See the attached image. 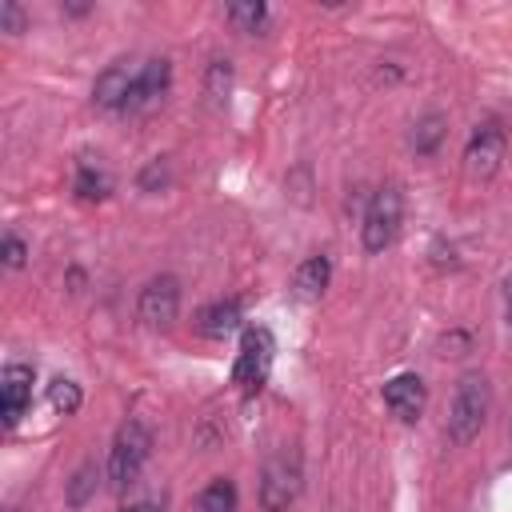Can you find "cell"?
I'll return each instance as SVG.
<instances>
[{"label": "cell", "mask_w": 512, "mask_h": 512, "mask_svg": "<svg viewBox=\"0 0 512 512\" xmlns=\"http://www.w3.org/2000/svg\"><path fill=\"white\" fill-rule=\"evenodd\" d=\"M328 284H332V260H328V256H308V260L292 272V296L304 300V304L320 300V296L328 292Z\"/></svg>", "instance_id": "13"}, {"label": "cell", "mask_w": 512, "mask_h": 512, "mask_svg": "<svg viewBox=\"0 0 512 512\" xmlns=\"http://www.w3.org/2000/svg\"><path fill=\"white\" fill-rule=\"evenodd\" d=\"M272 360H276V340L264 324L256 328H244L240 332V352H236V364H232V384L244 392V396H256L268 376H272Z\"/></svg>", "instance_id": "4"}, {"label": "cell", "mask_w": 512, "mask_h": 512, "mask_svg": "<svg viewBox=\"0 0 512 512\" xmlns=\"http://www.w3.org/2000/svg\"><path fill=\"white\" fill-rule=\"evenodd\" d=\"M48 400H52V408H56L60 416H72V412H80V404H84V392H80V384H76V380H68V376H56V380L48 384Z\"/></svg>", "instance_id": "17"}, {"label": "cell", "mask_w": 512, "mask_h": 512, "mask_svg": "<svg viewBox=\"0 0 512 512\" xmlns=\"http://www.w3.org/2000/svg\"><path fill=\"white\" fill-rule=\"evenodd\" d=\"M32 384H36V368L32 364H4L0 372V416H4V428H16L32 404Z\"/></svg>", "instance_id": "9"}, {"label": "cell", "mask_w": 512, "mask_h": 512, "mask_svg": "<svg viewBox=\"0 0 512 512\" xmlns=\"http://www.w3.org/2000/svg\"><path fill=\"white\" fill-rule=\"evenodd\" d=\"M488 412H492V384H488V376L484 372H464L456 392H452V408H448V424H444L448 440L452 444L476 440L484 420H488Z\"/></svg>", "instance_id": "1"}, {"label": "cell", "mask_w": 512, "mask_h": 512, "mask_svg": "<svg viewBox=\"0 0 512 512\" xmlns=\"http://www.w3.org/2000/svg\"><path fill=\"white\" fill-rule=\"evenodd\" d=\"M504 128L496 120H484L472 128L468 144H464V176L468 180H492L500 172V160H504Z\"/></svg>", "instance_id": "6"}, {"label": "cell", "mask_w": 512, "mask_h": 512, "mask_svg": "<svg viewBox=\"0 0 512 512\" xmlns=\"http://www.w3.org/2000/svg\"><path fill=\"white\" fill-rule=\"evenodd\" d=\"M148 456H152V428L144 420H124L108 448V484L116 492H128L144 472Z\"/></svg>", "instance_id": "2"}, {"label": "cell", "mask_w": 512, "mask_h": 512, "mask_svg": "<svg viewBox=\"0 0 512 512\" xmlns=\"http://www.w3.org/2000/svg\"><path fill=\"white\" fill-rule=\"evenodd\" d=\"M380 396H384V408H388L400 424H416L420 412H424V404H428V388H424V380H420L416 372L392 376Z\"/></svg>", "instance_id": "10"}, {"label": "cell", "mask_w": 512, "mask_h": 512, "mask_svg": "<svg viewBox=\"0 0 512 512\" xmlns=\"http://www.w3.org/2000/svg\"><path fill=\"white\" fill-rule=\"evenodd\" d=\"M240 300H212L196 312V332L208 336V340H224L240 328Z\"/></svg>", "instance_id": "14"}, {"label": "cell", "mask_w": 512, "mask_h": 512, "mask_svg": "<svg viewBox=\"0 0 512 512\" xmlns=\"http://www.w3.org/2000/svg\"><path fill=\"white\" fill-rule=\"evenodd\" d=\"M228 88H232V68H228V60H212V64H208V96H212V104H224V100H228Z\"/></svg>", "instance_id": "20"}, {"label": "cell", "mask_w": 512, "mask_h": 512, "mask_svg": "<svg viewBox=\"0 0 512 512\" xmlns=\"http://www.w3.org/2000/svg\"><path fill=\"white\" fill-rule=\"evenodd\" d=\"M156 184H168V172H164V160H152L144 172H140V188L144 192H152Z\"/></svg>", "instance_id": "23"}, {"label": "cell", "mask_w": 512, "mask_h": 512, "mask_svg": "<svg viewBox=\"0 0 512 512\" xmlns=\"http://www.w3.org/2000/svg\"><path fill=\"white\" fill-rule=\"evenodd\" d=\"M172 84V64L164 56H152V60H140L136 72H132V88H128V104L124 112H148L164 100Z\"/></svg>", "instance_id": "8"}, {"label": "cell", "mask_w": 512, "mask_h": 512, "mask_svg": "<svg viewBox=\"0 0 512 512\" xmlns=\"http://www.w3.org/2000/svg\"><path fill=\"white\" fill-rule=\"evenodd\" d=\"M0 256H4V268H24V260H28V244L16 236V232H8L4 236V248H0Z\"/></svg>", "instance_id": "21"}, {"label": "cell", "mask_w": 512, "mask_h": 512, "mask_svg": "<svg viewBox=\"0 0 512 512\" xmlns=\"http://www.w3.org/2000/svg\"><path fill=\"white\" fill-rule=\"evenodd\" d=\"M96 488H100V472H96V464H80L76 476L68 480V508H84V504L96 496Z\"/></svg>", "instance_id": "18"}, {"label": "cell", "mask_w": 512, "mask_h": 512, "mask_svg": "<svg viewBox=\"0 0 512 512\" xmlns=\"http://www.w3.org/2000/svg\"><path fill=\"white\" fill-rule=\"evenodd\" d=\"M236 504H240V496H236V484L228 480V476H216L200 496H196V504H192V512H236Z\"/></svg>", "instance_id": "15"}, {"label": "cell", "mask_w": 512, "mask_h": 512, "mask_svg": "<svg viewBox=\"0 0 512 512\" xmlns=\"http://www.w3.org/2000/svg\"><path fill=\"white\" fill-rule=\"evenodd\" d=\"M400 220H404V196L396 184H384L368 196L364 204V216H360V240H364V252H384L396 244L400 236Z\"/></svg>", "instance_id": "3"}, {"label": "cell", "mask_w": 512, "mask_h": 512, "mask_svg": "<svg viewBox=\"0 0 512 512\" xmlns=\"http://www.w3.org/2000/svg\"><path fill=\"white\" fill-rule=\"evenodd\" d=\"M132 72H136V64H128V60L108 64V68L96 76V84H92V100H96L100 108H108V112H124L128 88H132Z\"/></svg>", "instance_id": "11"}, {"label": "cell", "mask_w": 512, "mask_h": 512, "mask_svg": "<svg viewBox=\"0 0 512 512\" xmlns=\"http://www.w3.org/2000/svg\"><path fill=\"white\" fill-rule=\"evenodd\" d=\"M176 312H180V280L168 276V272L152 276V280L140 288V296H136V316H140V324H148V328H172Z\"/></svg>", "instance_id": "7"}, {"label": "cell", "mask_w": 512, "mask_h": 512, "mask_svg": "<svg viewBox=\"0 0 512 512\" xmlns=\"http://www.w3.org/2000/svg\"><path fill=\"white\" fill-rule=\"evenodd\" d=\"M300 480H304L300 452L292 444L272 452L264 460V472H260V508L264 512H288L300 496Z\"/></svg>", "instance_id": "5"}, {"label": "cell", "mask_w": 512, "mask_h": 512, "mask_svg": "<svg viewBox=\"0 0 512 512\" xmlns=\"http://www.w3.org/2000/svg\"><path fill=\"white\" fill-rule=\"evenodd\" d=\"M504 296H508V324H512V276H508V284H504Z\"/></svg>", "instance_id": "25"}, {"label": "cell", "mask_w": 512, "mask_h": 512, "mask_svg": "<svg viewBox=\"0 0 512 512\" xmlns=\"http://www.w3.org/2000/svg\"><path fill=\"white\" fill-rule=\"evenodd\" d=\"M228 20H232L240 32H260V28L268 24V4H260V0L228 4Z\"/></svg>", "instance_id": "19"}, {"label": "cell", "mask_w": 512, "mask_h": 512, "mask_svg": "<svg viewBox=\"0 0 512 512\" xmlns=\"http://www.w3.org/2000/svg\"><path fill=\"white\" fill-rule=\"evenodd\" d=\"M124 512H164V508H160L156 500H136V504H128Z\"/></svg>", "instance_id": "24"}, {"label": "cell", "mask_w": 512, "mask_h": 512, "mask_svg": "<svg viewBox=\"0 0 512 512\" xmlns=\"http://www.w3.org/2000/svg\"><path fill=\"white\" fill-rule=\"evenodd\" d=\"M72 188H76V196H80V200L96 204V200H104V196L112 192V172L104 168V160H100V156L80 152V156H76V180H72Z\"/></svg>", "instance_id": "12"}, {"label": "cell", "mask_w": 512, "mask_h": 512, "mask_svg": "<svg viewBox=\"0 0 512 512\" xmlns=\"http://www.w3.org/2000/svg\"><path fill=\"white\" fill-rule=\"evenodd\" d=\"M444 116L440 112H428L420 124H416V132H412V148H416V156H432L436 152V144L444 140Z\"/></svg>", "instance_id": "16"}, {"label": "cell", "mask_w": 512, "mask_h": 512, "mask_svg": "<svg viewBox=\"0 0 512 512\" xmlns=\"http://www.w3.org/2000/svg\"><path fill=\"white\" fill-rule=\"evenodd\" d=\"M0 24H4V32H24V8L16 4V0H4L0 4Z\"/></svg>", "instance_id": "22"}]
</instances>
